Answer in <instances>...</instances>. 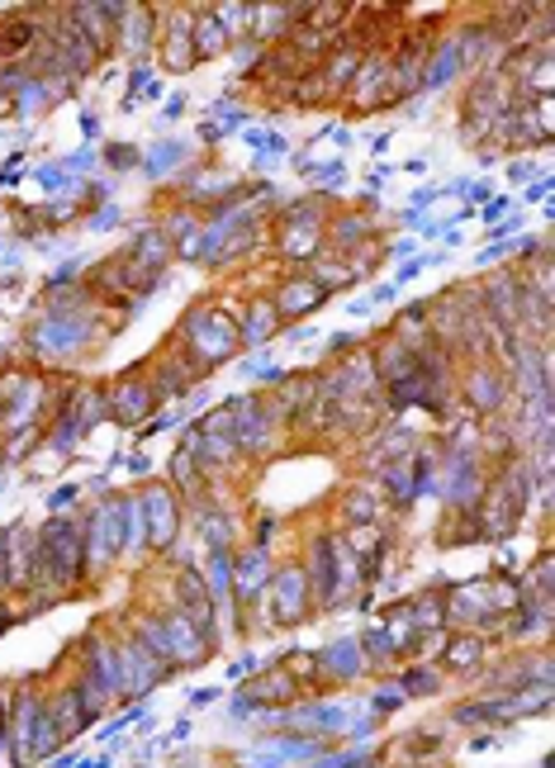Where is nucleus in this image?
<instances>
[{"label": "nucleus", "mask_w": 555, "mask_h": 768, "mask_svg": "<svg viewBox=\"0 0 555 768\" xmlns=\"http://www.w3.org/2000/svg\"><path fill=\"white\" fill-rule=\"evenodd\" d=\"M442 674H456V678H475L485 674L489 665V640L475 636V631H446L442 640V659H433Z\"/></svg>", "instance_id": "f03ea898"}, {"label": "nucleus", "mask_w": 555, "mask_h": 768, "mask_svg": "<svg viewBox=\"0 0 555 768\" xmlns=\"http://www.w3.org/2000/svg\"><path fill=\"white\" fill-rule=\"evenodd\" d=\"M314 612V588L304 565H276L271 584H266V627H299Z\"/></svg>", "instance_id": "f257e3e1"}]
</instances>
